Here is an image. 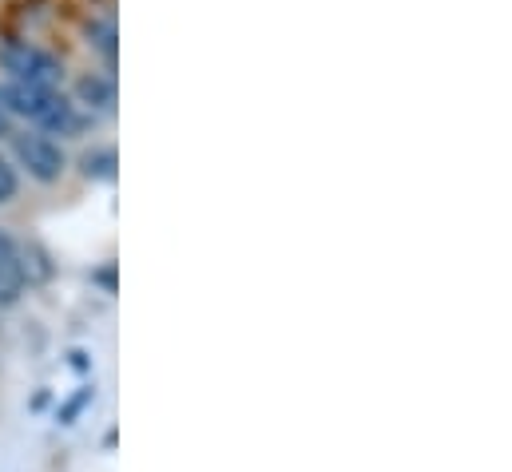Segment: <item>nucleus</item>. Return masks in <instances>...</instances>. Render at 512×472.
I'll list each match as a JSON object with an SVG mask.
<instances>
[{"label": "nucleus", "instance_id": "1", "mask_svg": "<svg viewBox=\"0 0 512 472\" xmlns=\"http://www.w3.org/2000/svg\"><path fill=\"white\" fill-rule=\"evenodd\" d=\"M0 68L16 80V84H36V88H52L64 80V68L56 56H48L44 48L28 44V40H8L0 48Z\"/></svg>", "mask_w": 512, "mask_h": 472}, {"label": "nucleus", "instance_id": "2", "mask_svg": "<svg viewBox=\"0 0 512 472\" xmlns=\"http://www.w3.org/2000/svg\"><path fill=\"white\" fill-rule=\"evenodd\" d=\"M12 159L16 167H24L36 183H56L68 167V155L64 147L52 139V135H40V131H12Z\"/></svg>", "mask_w": 512, "mask_h": 472}, {"label": "nucleus", "instance_id": "3", "mask_svg": "<svg viewBox=\"0 0 512 472\" xmlns=\"http://www.w3.org/2000/svg\"><path fill=\"white\" fill-rule=\"evenodd\" d=\"M0 100H4V112L8 116H20L28 119V123H44L48 112L56 108V100H60V92H52V88H36V84H16V80H8L4 88H0Z\"/></svg>", "mask_w": 512, "mask_h": 472}, {"label": "nucleus", "instance_id": "4", "mask_svg": "<svg viewBox=\"0 0 512 472\" xmlns=\"http://www.w3.org/2000/svg\"><path fill=\"white\" fill-rule=\"evenodd\" d=\"M24 294V266H20V246L0 231V306H16Z\"/></svg>", "mask_w": 512, "mask_h": 472}, {"label": "nucleus", "instance_id": "5", "mask_svg": "<svg viewBox=\"0 0 512 472\" xmlns=\"http://www.w3.org/2000/svg\"><path fill=\"white\" fill-rule=\"evenodd\" d=\"M112 104H116V88H112V80H104V76H84L80 84H76V108H88V112H112Z\"/></svg>", "mask_w": 512, "mask_h": 472}, {"label": "nucleus", "instance_id": "6", "mask_svg": "<svg viewBox=\"0 0 512 472\" xmlns=\"http://www.w3.org/2000/svg\"><path fill=\"white\" fill-rule=\"evenodd\" d=\"M116 151L112 147H92V151H84L80 155V171H84V179H92V183H108V179H116Z\"/></svg>", "mask_w": 512, "mask_h": 472}, {"label": "nucleus", "instance_id": "7", "mask_svg": "<svg viewBox=\"0 0 512 472\" xmlns=\"http://www.w3.org/2000/svg\"><path fill=\"white\" fill-rule=\"evenodd\" d=\"M88 36H92V48L112 64L116 60V24L112 20H100V24L88 28Z\"/></svg>", "mask_w": 512, "mask_h": 472}, {"label": "nucleus", "instance_id": "8", "mask_svg": "<svg viewBox=\"0 0 512 472\" xmlns=\"http://www.w3.org/2000/svg\"><path fill=\"white\" fill-rule=\"evenodd\" d=\"M20 191V179H16V167L8 159H0V203H12Z\"/></svg>", "mask_w": 512, "mask_h": 472}, {"label": "nucleus", "instance_id": "9", "mask_svg": "<svg viewBox=\"0 0 512 472\" xmlns=\"http://www.w3.org/2000/svg\"><path fill=\"white\" fill-rule=\"evenodd\" d=\"M0 112H4V100H0Z\"/></svg>", "mask_w": 512, "mask_h": 472}]
</instances>
